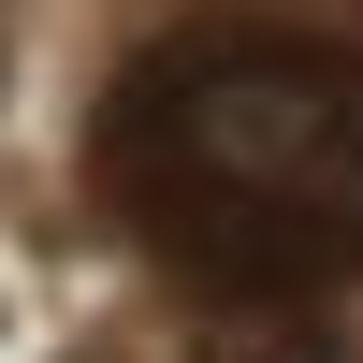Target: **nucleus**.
<instances>
[{"label":"nucleus","instance_id":"nucleus-1","mask_svg":"<svg viewBox=\"0 0 363 363\" xmlns=\"http://www.w3.org/2000/svg\"><path fill=\"white\" fill-rule=\"evenodd\" d=\"M102 189L203 291H335L363 262V58L291 29L160 44L102 102Z\"/></svg>","mask_w":363,"mask_h":363}]
</instances>
